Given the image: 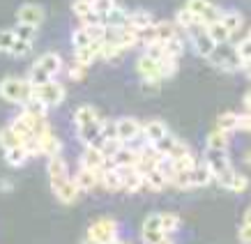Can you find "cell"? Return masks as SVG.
Here are the masks:
<instances>
[{
    "label": "cell",
    "instance_id": "obj_1",
    "mask_svg": "<svg viewBox=\"0 0 251 244\" xmlns=\"http://www.w3.org/2000/svg\"><path fill=\"white\" fill-rule=\"evenodd\" d=\"M35 95V85L28 78H19V76H7L0 81V99L9 101V104H19L23 106L25 101Z\"/></svg>",
    "mask_w": 251,
    "mask_h": 244
},
{
    "label": "cell",
    "instance_id": "obj_2",
    "mask_svg": "<svg viewBox=\"0 0 251 244\" xmlns=\"http://www.w3.org/2000/svg\"><path fill=\"white\" fill-rule=\"evenodd\" d=\"M207 60L212 62L217 69H221V72H230V74H235V72L244 69V62H242V58H240V53H237V46L228 44V42L214 46L212 55H210Z\"/></svg>",
    "mask_w": 251,
    "mask_h": 244
},
{
    "label": "cell",
    "instance_id": "obj_3",
    "mask_svg": "<svg viewBox=\"0 0 251 244\" xmlns=\"http://www.w3.org/2000/svg\"><path fill=\"white\" fill-rule=\"evenodd\" d=\"M88 237L99 244H111L113 240H118V221L111 219V217H101V219L90 223Z\"/></svg>",
    "mask_w": 251,
    "mask_h": 244
},
{
    "label": "cell",
    "instance_id": "obj_4",
    "mask_svg": "<svg viewBox=\"0 0 251 244\" xmlns=\"http://www.w3.org/2000/svg\"><path fill=\"white\" fill-rule=\"evenodd\" d=\"M32 97L42 99L49 108L60 106L62 99H65V85L58 83L55 78H51V81L44 85H35V95H32Z\"/></svg>",
    "mask_w": 251,
    "mask_h": 244
},
{
    "label": "cell",
    "instance_id": "obj_5",
    "mask_svg": "<svg viewBox=\"0 0 251 244\" xmlns=\"http://www.w3.org/2000/svg\"><path fill=\"white\" fill-rule=\"evenodd\" d=\"M51 189H53L55 198L65 203V205H72V203H76V198L81 196V189H78V184L74 177H62V180H53L51 182Z\"/></svg>",
    "mask_w": 251,
    "mask_h": 244
},
{
    "label": "cell",
    "instance_id": "obj_6",
    "mask_svg": "<svg viewBox=\"0 0 251 244\" xmlns=\"http://www.w3.org/2000/svg\"><path fill=\"white\" fill-rule=\"evenodd\" d=\"M164 237H166V233L161 228V214H148L143 221V230H141V242L159 244Z\"/></svg>",
    "mask_w": 251,
    "mask_h": 244
},
{
    "label": "cell",
    "instance_id": "obj_7",
    "mask_svg": "<svg viewBox=\"0 0 251 244\" xmlns=\"http://www.w3.org/2000/svg\"><path fill=\"white\" fill-rule=\"evenodd\" d=\"M39 120H42V118H35V115H30L28 111H21L19 115H14V118H12V122H9V124H12L16 134L25 141V138L35 136V129H37Z\"/></svg>",
    "mask_w": 251,
    "mask_h": 244
},
{
    "label": "cell",
    "instance_id": "obj_8",
    "mask_svg": "<svg viewBox=\"0 0 251 244\" xmlns=\"http://www.w3.org/2000/svg\"><path fill=\"white\" fill-rule=\"evenodd\" d=\"M118 136L125 145L134 143L136 138L143 136V124L136 120V118H120L118 120Z\"/></svg>",
    "mask_w": 251,
    "mask_h": 244
},
{
    "label": "cell",
    "instance_id": "obj_9",
    "mask_svg": "<svg viewBox=\"0 0 251 244\" xmlns=\"http://www.w3.org/2000/svg\"><path fill=\"white\" fill-rule=\"evenodd\" d=\"M16 21L39 28L42 21H44V7L37 5V2H25V5H21V7L16 9Z\"/></svg>",
    "mask_w": 251,
    "mask_h": 244
},
{
    "label": "cell",
    "instance_id": "obj_10",
    "mask_svg": "<svg viewBox=\"0 0 251 244\" xmlns=\"http://www.w3.org/2000/svg\"><path fill=\"white\" fill-rule=\"evenodd\" d=\"M111 161L104 157L101 147H95V145H85L83 147V154H81V166L85 168H92V171H101L106 168Z\"/></svg>",
    "mask_w": 251,
    "mask_h": 244
},
{
    "label": "cell",
    "instance_id": "obj_11",
    "mask_svg": "<svg viewBox=\"0 0 251 244\" xmlns=\"http://www.w3.org/2000/svg\"><path fill=\"white\" fill-rule=\"evenodd\" d=\"M76 136L83 145L101 147V143H104V136H101V120L92 122V124H83V127H76Z\"/></svg>",
    "mask_w": 251,
    "mask_h": 244
},
{
    "label": "cell",
    "instance_id": "obj_12",
    "mask_svg": "<svg viewBox=\"0 0 251 244\" xmlns=\"http://www.w3.org/2000/svg\"><path fill=\"white\" fill-rule=\"evenodd\" d=\"M99 182H101V187H104V189H108V191H120V189H125L120 168L113 166V164H108L106 168H101V171H99Z\"/></svg>",
    "mask_w": 251,
    "mask_h": 244
},
{
    "label": "cell",
    "instance_id": "obj_13",
    "mask_svg": "<svg viewBox=\"0 0 251 244\" xmlns=\"http://www.w3.org/2000/svg\"><path fill=\"white\" fill-rule=\"evenodd\" d=\"M136 74L143 78H161V60H154L148 53L138 55L136 60ZM164 81V78H161Z\"/></svg>",
    "mask_w": 251,
    "mask_h": 244
},
{
    "label": "cell",
    "instance_id": "obj_14",
    "mask_svg": "<svg viewBox=\"0 0 251 244\" xmlns=\"http://www.w3.org/2000/svg\"><path fill=\"white\" fill-rule=\"evenodd\" d=\"M203 159L210 164V168H212L214 175H217V173H221L224 168L230 166L228 150H214V147H205V157H203Z\"/></svg>",
    "mask_w": 251,
    "mask_h": 244
},
{
    "label": "cell",
    "instance_id": "obj_15",
    "mask_svg": "<svg viewBox=\"0 0 251 244\" xmlns=\"http://www.w3.org/2000/svg\"><path fill=\"white\" fill-rule=\"evenodd\" d=\"M166 134H168L166 122H161V120H150V122H145V124H143V138H145V143L157 145L161 138L166 136Z\"/></svg>",
    "mask_w": 251,
    "mask_h": 244
},
{
    "label": "cell",
    "instance_id": "obj_16",
    "mask_svg": "<svg viewBox=\"0 0 251 244\" xmlns=\"http://www.w3.org/2000/svg\"><path fill=\"white\" fill-rule=\"evenodd\" d=\"M35 62H37L39 67H44L46 72H49V74H51L53 78L58 76V74H60L62 69H65V62H62L60 53H55V51H46V53H42Z\"/></svg>",
    "mask_w": 251,
    "mask_h": 244
},
{
    "label": "cell",
    "instance_id": "obj_17",
    "mask_svg": "<svg viewBox=\"0 0 251 244\" xmlns=\"http://www.w3.org/2000/svg\"><path fill=\"white\" fill-rule=\"evenodd\" d=\"M74 180H76V184H78V189H81V191H92L99 184V171H92V168L78 166Z\"/></svg>",
    "mask_w": 251,
    "mask_h": 244
},
{
    "label": "cell",
    "instance_id": "obj_18",
    "mask_svg": "<svg viewBox=\"0 0 251 244\" xmlns=\"http://www.w3.org/2000/svg\"><path fill=\"white\" fill-rule=\"evenodd\" d=\"M111 164L118 166V168H134V166H138V150L136 147H131V145H122V150L115 154Z\"/></svg>",
    "mask_w": 251,
    "mask_h": 244
},
{
    "label": "cell",
    "instance_id": "obj_19",
    "mask_svg": "<svg viewBox=\"0 0 251 244\" xmlns=\"http://www.w3.org/2000/svg\"><path fill=\"white\" fill-rule=\"evenodd\" d=\"M46 171H49V180H62V177H69L67 173V161L62 154H55V157H49L46 161Z\"/></svg>",
    "mask_w": 251,
    "mask_h": 244
},
{
    "label": "cell",
    "instance_id": "obj_20",
    "mask_svg": "<svg viewBox=\"0 0 251 244\" xmlns=\"http://www.w3.org/2000/svg\"><path fill=\"white\" fill-rule=\"evenodd\" d=\"M168 184H173L175 189H194V168H184V171H173L168 175Z\"/></svg>",
    "mask_w": 251,
    "mask_h": 244
},
{
    "label": "cell",
    "instance_id": "obj_21",
    "mask_svg": "<svg viewBox=\"0 0 251 244\" xmlns=\"http://www.w3.org/2000/svg\"><path fill=\"white\" fill-rule=\"evenodd\" d=\"M99 111L90 104H83V106H78L74 111V124L76 127H83V124H92V122H99Z\"/></svg>",
    "mask_w": 251,
    "mask_h": 244
},
{
    "label": "cell",
    "instance_id": "obj_22",
    "mask_svg": "<svg viewBox=\"0 0 251 244\" xmlns=\"http://www.w3.org/2000/svg\"><path fill=\"white\" fill-rule=\"evenodd\" d=\"M214 180V173L210 164L205 159L196 161V166H194V187H207V184Z\"/></svg>",
    "mask_w": 251,
    "mask_h": 244
},
{
    "label": "cell",
    "instance_id": "obj_23",
    "mask_svg": "<svg viewBox=\"0 0 251 244\" xmlns=\"http://www.w3.org/2000/svg\"><path fill=\"white\" fill-rule=\"evenodd\" d=\"M37 138H39L42 154H46V157H55V154L62 152V143L53 136V131H46V134H42V136H37Z\"/></svg>",
    "mask_w": 251,
    "mask_h": 244
},
{
    "label": "cell",
    "instance_id": "obj_24",
    "mask_svg": "<svg viewBox=\"0 0 251 244\" xmlns=\"http://www.w3.org/2000/svg\"><path fill=\"white\" fill-rule=\"evenodd\" d=\"M127 21H129V12L125 7H120V5H115V7L104 16V25H106V28H122V25H127Z\"/></svg>",
    "mask_w": 251,
    "mask_h": 244
},
{
    "label": "cell",
    "instance_id": "obj_25",
    "mask_svg": "<svg viewBox=\"0 0 251 244\" xmlns=\"http://www.w3.org/2000/svg\"><path fill=\"white\" fill-rule=\"evenodd\" d=\"M145 187L152 191H161L168 187V177L166 173L161 171V168H152V171H148L145 173Z\"/></svg>",
    "mask_w": 251,
    "mask_h": 244
},
{
    "label": "cell",
    "instance_id": "obj_26",
    "mask_svg": "<svg viewBox=\"0 0 251 244\" xmlns=\"http://www.w3.org/2000/svg\"><path fill=\"white\" fill-rule=\"evenodd\" d=\"M28 159H30V154H28V150H25L23 145H16V147L5 150V161H7L12 168H21Z\"/></svg>",
    "mask_w": 251,
    "mask_h": 244
},
{
    "label": "cell",
    "instance_id": "obj_27",
    "mask_svg": "<svg viewBox=\"0 0 251 244\" xmlns=\"http://www.w3.org/2000/svg\"><path fill=\"white\" fill-rule=\"evenodd\" d=\"M154 30H157L159 42H166V39H173L180 35V28L175 21H154Z\"/></svg>",
    "mask_w": 251,
    "mask_h": 244
},
{
    "label": "cell",
    "instance_id": "obj_28",
    "mask_svg": "<svg viewBox=\"0 0 251 244\" xmlns=\"http://www.w3.org/2000/svg\"><path fill=\"white\" fill-rule=\"evenodd\" d=\"M154 23V16L148 12V9H134V12H129V21H127V25H131V28H148V25H152Z\"/></svg>",
    "mask_w": 251,
    "mask_h": 244
},
{
    "label": "cell",
    "instance_id": "obj_29",
    "mask_svg": "<svg viewBox=\"0 0 251 244\" xmlns=\"http://www.w3.org/2000/svg\"><path fill=\"white\" fill-rule=\"evenodd\" d=\"M175 23H177V28L180 30H184V32H189L196 23H201L198 21V16L194 14V12H189L187 7H182V9H177L175 12Z\"/></svg>",
    "mask_w": 251,
    "mask_h": 244
},
{
    "label": "cell",
    "instance_id": "obj_30",
    "mask_svg": "<svg viewBox=\"0 0 251 244\" xmlns=\"http://www.w3.org/2000/svg\"><path fill=\"white\" fill-rule=\"evenodd\" d=\"M221 23L228 28L230 35H235V32L242 30V25H244V16L240 14V12H235V9H230V12H224L221 14Z\"/></svg>",
    "mask_w": 251,
    "mask_h": 244
},
{
    "label": "cell",
    "instance_id": "obj_31",
    "mask_svg": "<svg viewBox=\"0 0 251 244\" xmlns=\"http://www.w3.org/2000/svg\"><path fill=\"white\" fill-rule=\"evenodd\" d=\"M228 143H230V134L221 129H214L207 134V141H205V147H214V150H228Z\"/></svg>",
    "mask_w": 251,
    "mask_h": 244
},
{
    "label": "cell",
    "instance_id": "obj_32",
    "mask_svg": "<svg viewBox=\"0 0 251 244\" xmlns=\"http://www.w3.org/2000/svg\"><path fill=\"white\" fill-rule=\"evenodd\" d=\"M16 145H23V138L16 134L12 124L2 127V129H0V147H2V150H9V147H16Z\"/></svg>",
    "mask_w": 251,
    "mask_h": 244
},
{
    "label": "cell",
    "instance_id": "obj_33",
    "mask_svg": "<svg viewBox=\"0 0 251 244\" xmlns=\"http://www.w3.org/2000/svg\"><path fill=\"white\" fill-rule=\"evenodd\" d=\"M237 118H240V113H233V111H226V113H221L219 118H217V129L226 131V134L235 131V129H237Z\"/></svg>",
    "mask_w": 251,
    "mask_h": 244
},
{
    "label": "cell",
    "instance_id": "obj_34",
    "mask_svg": "<svg viewBox=\"0 0 251 244\" xmlns=\"http://www.w3.org/2000/svg\"><path fill=\"white\" fill-rule=\"evenodd\" d=\"M207 32H210V37H212L214 42H217V44H224V42H230V37H233V35H230V32H228V28H226V25H224V23H221V21H217V23H210V25H207Z\"/></svg>",
    "mask_w": 251,
    "mask_h": 244
},
{
    "label": "cell",
    "instance_id": "obj_35",
    "mask_svg": "<svg viewBox=\"0 0 251 244\" xmlns=\"http://www.w3.org/2000/svg\"><path fill=\"white\" fill-rule=\"evenodd\" d=\"M51 78H53V76H51L44 67H39L37 62H32L30 72H28V81H30L32 85H44V83H49Z\"/></svg>",
    "mask_w": 251,
    "mask_h": 244
},
{
    "label": "cell",
    "instance_id": "obj_36",
    "mask_svg": "<svg viewBox=\"0 0 251 244\" xmlns=\"http://www.w3.org/2000/svg\"><path fill=\"white\" fill-rule=\"evenodd\" d=\"M180 226H182V221H180V217L173 212H164L161 214V228H164V233L166 235H173V233H177L180 230Z\"/></svg>",
    "mask_w": 251,
    "mask_h": 244
},
{
    "label": "cell",
    "instance_id": "obj_37",
    "mask_svg": "<svg viewBox=\"0 0 251 244\" xmlns=\"http://www.w3.org/2000/svg\"><path fill=\"white\" fill-rule=\"evenodd\" d=\"M23 111H28V113L35 115V118H46V113H49V106H46L42 99H37V97H30V99L23 104Z\"/></svg>",
    "mask_w": 251,
    "mask_h": 244
},
{
    "label": "cell",
    "instance_id": "obj_38",
    "mask_svg": "<svg viewBox=\"0 0 251 244\" xmlns=\"http://www.w3.org/2000/svg\"><path fill=\"white\" fill-rule=\"evenodd\" d=\"M95 39L90 37V32H88V28L85 25H81V28H76V30L72 32V46L74 49H83V46H90Z\"/></svg>",
    "mask_w": 251,
    "mask_h": 244
},
{
    "label": "cell",
    "instance_id": "obj_39",
    "mask_svg": "<svg viewBox=\"0 0 251 244\" xmlns=\"http://www.w3.org/2000/svg\"><path fill=\"white\" fill-rule=\"evenodd\" d=\"M72 12H74V16H78L81 21H85L88 16L95 14L92 0H74V2H72Z\"/></svg>",
    "mask_w": 251,
    "mask_h": 244
},
{
    "label": "cell",
    "instance_id": "obj_40",
    "mask_svg": "<svg viewBox=\"0 0 251 244\" xmlns=\"http://www.w3.org/2000/svg\"><path fill=\"white\" fill-rule=\"evenodd\" d=\"M122 145L125 143H122L120 138H106V141L101 143V152H104V157H106L108 161H113V157L122 150Z\"/></svg>",
    "mask_w": 251,
    "mask_h": 244
},
{
    "label": "cell",
    "instance_id": "obj_41",
    "mask_svg": "<svg viewBox=\"0 0 251 244\" xmlns=\"http://www.w3.org/2000/svg\"><path fill=\"white\" fill-rule=\"evenodd\" d=\"M164 46H166V55H171V58H180L184 53V39L180 35L173 39H166Z\"/></svg>",
    "mask_w": 251,
    "mask_h": 244
},
{
    "label": "cell",
    "instance_id": "obj_42",
    "mask_svg": "<svg viewBox=\"0 0 251 244\" xmlns=\"http://www.w3.org/2000/svg\"><path fill=\"white\" fill-rule=\"evenodd\" d=\"M16 42V35H14V28H0V53H9L12 46Z\"/></svg>",
    "mask_w": 251,
    "mask_h": 244
},
{
    "label": "cell",
    "instance_id": "obj_43",
    "mask_svg": "<svg viewBox=\"0 0 251 244\" xmlns=\"http://www.w3.org/2000/svg\"><path fill=\"white\" fill-rule=\"evenodd\" d=\"M14 35H16V39L35 42V37H37V28H35V25H28V23H16Z\"/></svg>",
    "mask_w": 251,
    "mask_h": 244
},
{
    "label": "cell",
    "instance_id": "obj_44",
    "mask_svg": "<svg viewBox=\"0 0 251 244\" xmlns=\"http://www.w3.org/2000/svg\"><path fill=\"white\" fill-rule=\"evenodd\" d=\"M191 154V147L187 143H182L180 138H175V143H173V147L168 150V154H166V159H180V157H189Z\"/></svg>",
    "mask_w": 251,
    "mask_h": 244
},
{
    "label": "cell",
    "instance_id": "obj_45",
    "mask_svg": "<svg viewBox=\"0 0 251 244\" xmlns=\"http://www.w3.org/2000/svg\"><path fill=\"white\" fill-rule=\"evenodd\" d=\"M32 51V42H25V39H16L14 46H12V51H9V55L12 58H16V60H21V58H25V55Z\"/></svg>",
    "mask_w": 251,
    "mask_h": 244
},
{
    "label": "cell",
    "instance_id": "obj_46",
    "mask_svg": "<svg viewBox=\"0 0 251 244\" xmlns=\"http://www.w3.org/2000/svg\"><path fill=\"white\" fill-rule=\"evenodd\" d=\"M221 14H224V12H221L219 7H217V5H210V7L205 9V12H203V14L198 16V21L203 23V25H210V23H217V21H221Z\"/></svg>",
    "mask_w": 251,
    "mask_h": 244
},
{
    "label": "cell",
    "instance_id": "obj_47",
    "mask_svg": "<svg viewBox=\"0 0 251 244\" xmlns=\"http://www.w3.org/2000/svg\"><path fill=\"white\" fill-rule=\"evenodd\" d=\"M115 5H118L115 0H92V9H95L97 16H101V21H104V16H106Z\"/></svg>",
    "mask_w": 251,
    "mask_h": 244
},
{
    "label": "cell",
    "instance_id": "obj_48",
    "mask_svg": "<svg viewBox=\"0 0 251 244\" xmlns=\"http://www.w3.org/2000/svg\"><path fill=\"white\" fill-rule=\"evenodd\" d=\"M247 187H249V180H247V175H242V173H235L233 175V180H230V194H242V191H247Z\"/></svg>",
    "mask_w": 251,
    "mask_h": 244
},
{
    "label": "cell",
    "instance_id": "obj_49",
    "mask_svg": "<svg viewBox=\"0 0 251 244\" xmlns=\"http://www.w3.org/2000/svg\"><path fill=\"white\" fill-rule=\"evenodd\" d=\"M177 60H180V58H171V55H166V58L161 60V78L173 76L175 72H177Z\"/></svg>",
    "mask_w": 251,
    "mask_h": 244
},
{
    "label": "cell",
    "instance_id": "obj_50",
    "mask_svg": "<svg viewBox=\"0 0 251 244\" xmlns=\"http://www.w3.org/2000/svg\"><path fill=\"white\" fill-rule=\"evenodd\" d=\"M233 175H235V171H233V166H228V168H224L221 173H217V175H214V182L219 184V187H224V189H228Z\"/></svg>",
    "mask_w": 251,
    "mask_h": 244
},
{
    "label": "cell",
    "instance_id": "obj_51",
    "mask_svg": "<svg viewBox=\"0 0 251 244\" xmlns=\"http://www.w3.org/2000/svg\"><path fill=\"white\" fill-rule=\"evenodd\" d=\"M101 136L106 138H120L118 136V120H101Z\"/></svg>",
    "mask_w": 251,
    "mask_h": 244
},
{
    "label": "cell",
    "instance_id": "obj_52",
    "mask_svg": "<svg viewBox=\"0 0 251 244\" xmlns=\"http://www.w3.org/2000/svg\"><path fill=\"white\" fill-rule=\"evenodd\" d=\"M85 72H88V67L74 60V62H72V65L67 67V76L72 78V81H81V78L85 76Z\"/></svg>",
    "mask_w": 251,
    "mask_h": 244
},
{
    "label": "cell",
    "instance_id": "obj_53",
    "mask_svg": "<svg viewBox=\"0 0 251 244\" xmlns=\"http://www.w3.org/2000/svg\"><path fill=\"white\" fill-rule=\"evenodd\" d=\"M210 5H212L210 0H187V5H184V7L189 9V12H194L196 16H201L207 7H210Z\"/></svg>",
    "mask_w": 251,
    "mask_h": 244
},
{
    "label": "cell",
    "instance_id": "obj_54",
    "mask_svg": "<svg viewBox=\"0 0 251 244\" xmlns=\"http://www.w3.org/2000/svg\"><path fill=\"white\" fill-rule=\"evenodd\" d=\"M237 53H240V58H242L244 65L251 62V37H244L242 42L237 44Z\"/></svg>",
    "mask_w": 251,
    "mask_h": 244
},
{
    "label": "cell",
    "instance_id": "obj_55",
    "mask_svg": "<svg viewBox=\"0 0 251 244\" xmlns=\"http://www.w3.org/2000/svg\"><path fill=\"white\" fill-rule=\"evenodd\" d=\"M237 129L251 131V113H249V111L240 113V118H237Z\"/></svg>",
    "mask_w": 251,
    "mask_h": 244
},
{
    "label": "cell",
    "instance_id": "obj_56",
    "mask_svg": "<svg viewBox=\"0 0 251 244\" xmlns=\"http://www.w3.org/2000/svg\"><path fill=\"white\" fill-rule=\"evenodd\" d=\"M237 237L242 244H251V223H242L240 230H237Z\"/></svg>",
    "mask_w": 251,
    "mask_h": 244
},
{
    "label": "cell",
    "instance_id": "obj_57",
    "mask_svg": "<svg viewBox=\"0 0 251 244\" xmlns=\"http://www.w3.org/2000/svg\"><path fill=\"white\" fill-rule=\"evenodd\" d=\"M161 85V78H143V92H157Z\"/></svg>",
    "mask_w": 251,
    "mask_h": 244
},
{
    "label": "cell",
    "instance_id": "obj_58",
    "mask_svg": "<svg viewBox=\"0 0 251 244\" xmlns=\"http://www.w3.org/2000/svg\"><path fill=\"white\" fill-rule=\"evenodd\" d=\"M242 104H244V111H249V113H251V90L242 97Z\"/></svg>",
    "mask_w": 251,
    "mask_h": 244
},
{
    "label": "cell",
    "instance_id": "obj_59",
    "mask_svg": "<svg viewBox=\"0 0 251 244\" xmlns=\"http://www.w3.org/2000/svg\"><path fill=\"white\" fill-rule=\"evenodd\" d=\"M244 223H251V207H247V212H244Z\"/></svg>",
    "mask_w": 251,
    "mask_h": 244
},
{
    "label": "cell",
    "instance_id": "obj_60",
    "mask_svg": "<svg viewBox=\"0 0 251 244\" xmlns=\"http://www.w3.org/2000/svg\"><path fill=\"white\" fill-rule=\"evenodd\" d=\"M159 244H175V242H173V237H171V235H166V237H164V240H161Z\"/></svg>",
    "mask_w": 251,
    "mask_h": 244
},
{
    "label": "cell",
    "instance_id": "obj_61",
    "mask_svg": "<svg viewBox=\"0 0 251 244\" xmlns=\"http://www.w3.org/2000/svg\"><path fill=\"white\" fill-rule=\"evenodd\" d=\"M244 72H247V74H249V78H251V62H247V65H244Z\"/></svg>",
    "mask_w": 251,
    "mask_h": 244
},
{
    "label": "cell",
    "instance_id": "obj_62",
    "mask_svg": "<svg viewBox=\"0 0 251 244\" xmlns=\"http://www.w3.org/2000/svg\"><path fill=\"white\" fill-rule=\"evenodd\" d=\"M244 161H247V164H249V166H251V150H249V152H247V154H244Z\"/></svg>",
    "mask_w": 251,
    "mask_h": 244
}]
</instances>
